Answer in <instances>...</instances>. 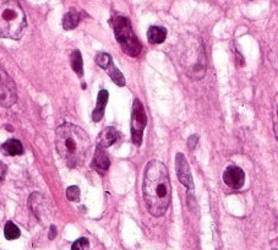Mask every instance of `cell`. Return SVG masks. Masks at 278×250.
I'll use <instances>...</instances> for the list:
<instances>
[{"label":"cell","mask_w":278,"mask_h":250,"mask_svg":"<svg viewBox=\"0 0 278 250\" xmlns=\"http://www.w3.org/2000/svg\"><path fill=\"white\" fill-rule=\"evenodd\" d=\"M142 193L151 215L161 217L167 212L172 201V185L168 169L164 163L152 160L145 168Z\"/></svg>","instance_id":"obj_1"},{"label":"cell","mask_w":278,"mask_h":250,"mask_svg":"<svg viewBox=\"0 0 278 250\" xmlns=\"http://www.w3.org/2000/svg\"><path fill=\"white\" fill-rule=\"evenodd\" d=\"M89 135L78 125L64 124L59 126L55 135V146L69 167L75 168L82 165L90 149Z\"/></svg>","instance_id":"obj_2"},{"label":"cell","mask_w":278,"mask_h":250,"mask_svg":"<svg viewBox=\"0 0 278 250\" xmlns=\"http://www.w3.org/2000/svg\"><path fill=\"white\" fill-rule=\"evenodd\" d=\"M25 12L17 0H0V36L18 39L25 32Z\"/></svg>","instance_id":"obj_3"},{"label":"cell","mask_w":278,"mask_h":250,"mask_svg":"<svg viewBox=\"0 0 278 250\" xmlns=\"http://www.w3.org/2000/svg\"><path fill=\"white\" fill-rule=\"evenodd\" d=\"M112 23L113 28H114L115 38L118 43L120 44L124 53L128 54L129 57L136 58L141 53L142 46L134 33V31H132L129 18L125 16H115L112 20Z\"/></svg>","instance_id":"obj_4"},{"label":"cell","mask_w":278,"mask_h":250,"mask_svg":"<svg viewBox=\"0 0 278 250\" xmlns=\"http://www.w3.org/2000/svg\"><path fill=\"white\" fill-rule=\"evenodd\" d=\"M147 124L146 112H145L144 104L140 102V99H135L132 106V117H131V139L134 145L137 147L142 143L144 130Z\"/></svg>","instance_id":"obj_5"},{"label":"cell","mask_w":278,"mask_h":250,"mask_svg":"<svg viewBox=\"0 0 278 250\" xmlns=\"http://www.w3.org/2000/svg\"><path fill=\"white\" fill-rule=\"evenodd\" d=\"M17 99L16 85L0 65V107L10 108Z\"/></svg>","instance_id":"obj_6"},{"label":"cell","mask_w":278,"mask_h":250,"mask_svg":"<svg viewBox=\"0 0 278 250\" xmlns=\"http://www.w3.org/2000/svg\"><path fill=\"white\" fill-rule=\"evenodd\" d=\"M176 170L179 181L187 189V196H192V194H194V180H192L189 163H187V160L185 159L183 154H177Z\"/></svg>","instance_id":"obj_7"},{"label":"cell","mask_w":278,"mask_h":250,"mask_svg":"<svg viewBox=\"0 0 278 250\" xmlns=\"http://www.w3.org/2000/svg\"><path fill=\"white\" fill-rule=\"evenodd\" d=\"M223 180L232 189L243 188L245 183L244 170L238 166H229L223 173Z\"/></svg>","instance_id":"obj_8"},{"label":"cell","mask_w":278,"mask_h":250,"mask_svg":"<svg viewBox=\"0 0 278 250\" xmlns=\"http://www.w3.org/2000/svg\"><path fill=\"white\" fill-rule=\"evenodd\" d=\"M118 138H119V133L116 131V129L113 128V126H107V128H104L99 133L98 140H97L98 147L107 149V147L112 146V145L118 140Z\"/></svg>","instance_id":"obj_9"},{"label":"cell","mask_w":278,"mask_h":250,"mask_svg":"<svg viewBox=\"0 0 278 250\" xmlns=\"http://www.w3.org/2000/svg\"><path fill=\"white\" fill-rule=\"evenodd\" d=\"M91 166L94 170L102 173V174L108 169V168H109L110 161L102 147H97L96 149V152H94V156H93V160H92Z\"/></svg>","instance_id":"obj_10"},{"label":"cell","mask_w":278,"mask_h":250,"mask_svg":"<svg viewBox=\"0 0 278 250\" xmlns=\"http://www.w3.org/2000/svg\"><path fill=\"white\" fill-rule=\"evenodd\" d=\"M108 93L107 89H100L99 93H98V98H97V106L94 108L93 113H92V119L93 122H99L102 120L103 115H104V110H105V106H107V102H108Z\"/></svg>","instance_id":"obj_11"},{"label":"cell","mask_w":278,"mask_h":250,"mask_svg":"<svg viewBox=\"0 0 278 250\" xmlns=\"http://www.w3.org/2000/svg\"><path fill=\"white\" fill-rule=\"evenodd\" d=\"M167 30L160 26H151L147 31V39L151 44H161L166 41Z\"/></svg>","instance_id":"obj_12"},{"label":"cell","mask_w":278,"mask_h":250,"mask_svg":"<svg viewBox=\"0 0 278 250\" xmlns=\"http://www.w3.org/2000/svg\"><path fill=\"white\" fill-rule=\"evenodd\" d=\"M1 152L4 155H6V156H18V155H22V144L18 140H15V139H10L6 143L2 144Z\"/></svg>","instance_id":"obj_13"},{"label":"cell","mask_w":278,"mask_h":250,"mask_svg":"<svg viewBox=\"0 0 278 250\" xmlns=\"http://www.w3.org/2000/svg\"><path fill=\"white\" fill-rule=\"evenodd\" d=\"M79 22H80V12L73 9L63 18V27L65 30H74L79 25Z\"/></svg>","instance_id":"obj_14"},{"label":"cell","mask_w":278,"mask_h":250,"mask_svg":"<svg viewBox=\"0 0 278 250\" xmlns=\"http://www.w3.org/2000/svg\"><path fill=\"white\" fill-rule=\"evenodd\" d=\"M70 63L74 72L78 74L80 78H82V76H84V63H82V57L80 51L73 52V54H71V58H70Z\"/></svg>","instance_id":"obj_15"},{"label":"cell","mask_w":278,"mask_h":250,"mask_svg":"<svg viewBox=\"0 0 278 250\" xmlns=\"http://www.w3.org/2000/svg\"><path fill=\"white\" fill-rule=\"evenodd\" d=\"M107 72H108V74H109V76H110V79L113 80V83H114L116 86H119V87H123V86H125V78H124L123 74H121L120 70H119L114 64H110L109 68L107 69Z\"/></svg>","instance_id":"obj_16"},{"label":"cell","mask_w":278,"mask_h":250,"mask_svg":"<svg viewBox=\"0 0 278 250\" xmlns=\"http://www.w3.org/2000/svg\"><path fill=\"white\" fill-rule=\"evenodd\" d=\"M20 230H18V227L15 223H12L11 221L6 222V225L4 227V236L7 241H15V239H17L20 237Z\"/></svg>","instance_id":"obj_17"},{"label":"cell","mask_w":278,"mask_h":250,"mask_svg":"<svg viewBox=\"0 0 278 250\" xmlns=\"http://www.w3.org/2000/svg\"><path fill=\"white\" fill-rule=\"evenodd\" d=\"M96 63L99 68L107 70L108 68H109V65L113 64V60H112V57H110L109 54L100 52V53H97V55H96Z\"/></svg>","instance_id":"obj_18"},{"label":"cell","mask_w":278,"mask_h":250,"mask_svg":"<svg viewBox=\"0 0 278 250\" xmlns=\"http://www.w3.org/2000/svg\"><path fill=\"white\" fill-rule=\"evenodd\" d=\"M272 122H274V131L278 140V93L275 96L274 106H272Z\"/></svg>","instance_id":"obj_19"},{"label":"cell","mask_w":278,"mask_h":250,"mask_svg":"<svg viewBox=\"0 0 278 250\" xmlns=\"http://www.w3.org/2000/svg\"><path fill=\"white\" fill-rule=\"evenodd\" d=\"M66 197H68L69 201L78 202L79 200H80V189L75 185L69 186V188L66 189Z\"/></svg>","instance_id":"obj_20"},{"label":"cell","mask_w":278,"mask_h":250,"mask_svg":"<svg viewBox=\"0 0 278 250\" xmlns=\"http://www.w3.org/2000/svg\"><path fill=\"white\" fill-rule=\"evenodd\" d=\"M87 247H89V241H87V238H80L76 242H74L71 250H85Z\"/></svg>","instance_id":"obj_21"},{"label":"cell","mask_w":278,"mask_h":250,"mask_svg":"<svg viewBox=\"0 0 278 250\" xmlns=\"http://www.w3.org/2000/svg\"><path fill=\"white\" fill-rule=\"evenodd\" d=\"M197 143H198V135L194 134V135L190 136L189 140H187V146H189L190 150H195V147H196Z\"/></svg>","instance_id":"obj_22"},{"label":"cell","mask_w":278,"mask_h":250,"mask_svg":"<svg viewBox=\"0 0 278 250\" xmlns=\"http://www.w3.org/2000/svg\"><path fill=\"white\" fill-rule=\"evenodd\" d=\"M6 165L0 161V181H2L5 179V174H6Z\"/></svg>","instance_id":"obj_23"},{"label":"cell","mask_w":278,"mask_h":250,"mask_svg":"<svg viewBox=\"0 0 278 250\" xmlns=\"http://www.w3.org/2000/svg\"><path fill=\"white\" fill-rule=\"evenodd\" d=\"M55 236H57V228L55 226H50V230H49V239H54Z\"/></svg>","instance_id":"obj_24"},{"label":"cell","mask_w":278,"mask_h":250,"mask_svg":"<svg viewBox=\"0 0 278 250\" xmlns=\"http://www.w3.org/2000/svg\"><path fill=\"white\" fill-rule=\"evenodd\" d=\"M274 250H276V249H274Z\"/></svg>","instance_id":"obj_25"}]
</instances>
